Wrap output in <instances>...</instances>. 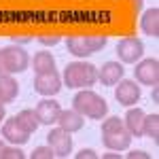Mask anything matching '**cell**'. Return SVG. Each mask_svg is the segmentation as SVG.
<instances>
[{
    "label": "cell",
    "instance_id": "cell-1",
    "mask_svg": "<svg viewBox=\"0 0 159 159\" xmlns=\"http://www.w3.org/2000/svg\"><path fill=\"white\" fill-rule=\"evenodd\" d=\"M96 81H98V68L89 61H70L66 64L61 74V83L70 89H87L96 85Z\"/></svg>",
    "mask_w": 159,
    "mask_h": 159
},
{
    "label": "cell",
    "instance_id": "cell-2",
    "mask_svg": "<svg viewBox=\"0 0 159 159\" xmlns=\"http://www.w3.org/2000/svg\"><path fill=\"white\" fill-rule=\"evenodd\" d=\"M72 108L76 110L79 115H83L87 119H93V121H100V119H104V117L108 115V104H106V100L102 98L100 93L91 91L89 87H87V89H81L72 98Z\"/></svg>",
    "mask_w": 159,
    "mask_h": 159
},
{
    "label": "cell",
    "instance_id": "cell-3",
    "mask_svg": "<svg viewBox=\"0 0 159 159\" xmlns=\"http://www.w3.org/2000/svg\"><path fill=\"white\" fill-rule=\"evenodd\" d=\"M106 43H108V38L104 36V34H74V36H68L66 38V49L68 53H72L74 57H81V60H85L89 55H93V53H98L106 47Z\"/></svg>",
    "mask_w": 159,
    "mask_h": 159
},
{
    "label": "cell",
    "instance_id": "cell-4",
    "mask_svg": "<svg viewBox=\"0 0 159 159\" xmlns=\"http://www.w3.org/2000/svg\"><path fill=\"white\" fill-rule=\"evenodd\" d=\"M30 66V55L21 45H9L0 49V74H19Z\"/></svg>",
    "mask_w": 159,
    "mask_h": 159
},
{
    "label": "cell",
    "instance_id": "cell-5",
    "mask_svg": "<svg viewBox=\"0 0 159 159\" xmlns=\"http://www.w3.org/2000/svg\"><path fill=\"white\" fill-rule=\"evenodd\" d=\"M115 53H117V57H119L121 64H136L138 60H142V55H144V43L136 36L121 38L117 43Z\"/></svg>",
    "mask_w": 159,
    "mask_h": 159
},
{
    "label": "cell",
    "instance_id": "cell-6",
    "mask_svg": "<svg viewBox=\"0 0 159 159\" xmlns=\"http://www.w3.org/2000/svg\"><path fill=\"white\" fill-rule=\"evenodd\" d=\"M136 83L147 87L159 85V60L157 57H147V60H138L134 68Z\"/></svg>",
    "mask_w": 159,
    "mask_h": 159
},
{
    "label": "cell",
    "instance_id": "cell-7",
    "mask_svg": "<svg viewBox=\"0 0 159 159\" xmlns=\"http://www.w3.org/2000/svg\"><path fill=\"white\" fill-rule=\"evenodd\" d=\"M61 76L57 74V70H49V72H40L36 74L34 79V91L45 96V98H51V96H57L61 91Z\"/></svg>",
    "mask_w": 159,
    "mask_h": 159
},
{
    "label": "cell",
    "instance_id": "cell-8",
    "mask_svg": "<svg viewBox=\"0 0 159 159\" xmlns=\"http://www.w3.org/2000/svg\"><path fill=\"white\" fill-rule=\"evenodd\" d=\"M142 96V89L136 81H129V79H121L117 85H115V100L121 104V106H134L136 102Z\"/></svg>",
    "mask_w": 159,
    "mask_h": 159
},
{
    "label": "cell",
    "instance_id": "cell-9",
    "mask_svg": "<svg viewBox=\"0 0 159 159\" xmlns=\"http://www.w3.org/2000/svg\"><path fill=\"white\" fill-rule=\"evenodd\" d=\"M47 144L53 148L55 157H68L72 153V136L61 127H55V129H49L47 134Z\"/></svg>",
    "mask_w": 159,
    "mask_h": 159
},
{
    "label": "cell",
    "instance_id": "cell-10",
    "mask_svg": "<svg viewBox=\"0 0 159 159\" xmlns=\"http://www.w3.org/2000/svg\"><path fill=\"white\" fill-rule=\"evenodd\" d=\"M30 136H32V134H30L24 125L17 121V117L7 119V121L2 123V138H4V142H9V144H17V147H21V144H25V142L30 140Z\"/></svg>",
    "mask_w": 159,
    "mask_h": 159
},
{
    "label": "cell",
    "instance_id": "cell-11",
    "mask_svg": "<svg viewBox=\"0 0 159 159\" xmlns=\"http://www.w3.org/2000/svg\"><path fill=\"white\" fill-rule=\"evenodd\" d=\"M123 74H125V68L121 61H106L98 70V81L106 87H115L123 79Z\"/></svg>",
    "mask_w": 159,
    "mask_h": 159
},
{
    "label": "cell",
    "instance_id": "cell-12",
    "mask_svg": "<svg viewBox=\"0 0 159 159\" xmlns=\"http://www.w3.org/2000/svg\"><path fill=\"white\" fill-rule=\"evenodd\" d=\"M60 102H55V100L51 98H45L38 102L36 106V117H38V123L40 125H53V123H57V117H60Z\"/></svg>",
    "mask_w": 159,
    "mask_h": 159
},
{
    "label": "cell",
    "instance_id": "cell-13",
    "mask_svg": "<svg viewBox=\"0 0 159 159\" xmlns=\"http://www.w3.org/2000/svg\"><path fill=\"white\" fill-rule=\"evenodd\" d=\"M132 138L134 136L129 134L127 129L123 132H108V134H102V144L108 148V151H127L132 147Z\"/></svg>",
    "mask_w": 159,
    "mask_h": 159
},
{
    "label": "cell",
    "instance_id": "cell-14",
    "mask_svg": "<svg viewBox=\"0 0 159 159\" xmlns=\"http://www.w3.org/2000/svg\"><path fill=\"white\" fill-rule=\"evenodd\" d=\"M57 125H60L61 129H66V132L74 134V132H81V129H83V125H85V117H83V115H79L74 108L60 110Z\"/></svg>",
    "mask_w": 159,
    "mask_h": 159
},
{
    "label": "cell",
    "instance_id": "cell-15",
    "mask_svg": "<svg viewBox=\"0 0 159 159\" xmlns=\"http://www.w3.org/2000/svg\"><path fill=\"white\" fill-rule=\"evenodd\" d=\"M123 125H125V129L132 136L140 138V136H142V125H144V110L138 108V106H136V108L129 106V110H127L125 117H123Z\"/></svg>",
    "mask_w": 159,
    "mask_h": 159
},
{
    "label": "cell",
    "instance_id": "cell-16",
    "mask_svg": "<svg viewBox=\"0 0 159 159\" xmlns=\"http://www.w3.org/2000/svg\"><path fill=\"white\" fill-rule=\"evenodd\" d=\"M140 30L151 38L159 36V9L153 7V9H147L140 17Z\"/></svg>",
    "mask_w": 159,
    "mask_h": 159
},
{
    "label": "cell",
    "instance_id": "cell-17",
    "mask_svg": "<svg viewBox=\"0 0 159 159\" xmlns=\"http://www.w3.org/2000/svg\"><path fill=\"white\" fill-rule=\"evenodd\" d=\"M0 96L4 100V104H9L19 96V85L11 74H0Z\"/></svg>",
    "mask_w": 159,
    "mask_h": 159
},
{
    "label": "cell",
    "instance_id": "cell-18",
    "mask_svg": "<svg viewBox=\"0 0 159 159\" xmlns=\"http://www.w3.org/2000/svg\"><path fill=\"white\" fill-rule=\"evenodd\" d=\"M32 68H34L36 74L55 70V57L51 55L49 51H38L36 55H34V60H32Z\"/></svg>",
    "mask_w": 159,
    "mask_h": 159
},
{
    "label": "cell",
    "instance_id": "cell-19",
    "mask_svg": "<svg viewBox=\"0 0 159 159\" xmlns=\"http://www.w3.org/2000/svg\"><path fill=\"white\" fill-rule=\"evenodd\" d=\"M142 136L153 138V142L159 144V115H144V125H142Z\"/></svg>",
    "mask_w": 159,
    "mask_h": 159
},
{
    "label": "cell",
    "instance_id": "cell-20",
    "mask_svg": "<svg viewBox=\"0 0 159 159\" xmlns=\"http://www.w3.org/2000/svg\"><path fill=\"white\" fill-rule=\"evenodd\" d=\"M15 117H17V121L21 123V125H24L30 134H34V132L38 129V125H40V123H38V117H36V110H32V108L19 110Z\"/></svg>",
    "mask_w": 159,
    "mask_h": 159
},
{
    "label": "cell",
    "instance_id": "cell-21",
    "mask_svg": "<svg viewBox=\"0 0 159 159\" xmlns=\"http://www.w3.org/2000/svg\"><path fill=\"white\" fill-rule=\"evenodd\" d=\"M125 125H123V119L119 117H108L102 121V134H108V132H123Z\"/></svg>",
    "mask_w": 159,
    "mask_h": 159
},
{
    "label": "cell",
    "instance_id": "cell-22",
    "mask_svg": "<svg viewBox=\"0 0 159 159\" xmlns=\"http://www.w3.org/2000/svg\"><path fill=\"white\" fill-rule=\"evenodd\" d=\"M25 153L21 151V148L17 147V144H4V148L0 151V159H24Z\"/></svg>",
    "mask_w": 159,
    "mask_h": 159
},
{
    "label": "cell",
    "instance_id": "cell-23",
    "mask_svg": "<svg viewBox=\"0 0 159 159\" xmlns=\"http://www.w3.org/2000/svg\"><path fill=\"white\" fill-rule=\"evenodd\" d=\"M55 157V153H53V148L47 144V147H36L32 153H30V159H53Z\"/></svg>",
    "mask_w": 159,
    "mask_h": 159
},
{
    "label": "cell",
    "instance_id": "cell-24",
    "mask_svg": "<svg viewBox=\"0 0 159 159\" xmlns=\"http://www.w3.org/2000/svg\"><path fill=\"white\" fill-rule=\"evenodd\" d=\"M36 40L43 47H55L57 43H61V36L60 34H38Z\"/></svg>",
    "mask_w": 159,
    "mask_h": 159
},
{
    "label": "cell",
    "instance_id": "cell-25",
    "mask_svg": "<svg viewBox=\"0 0 159 159\" xmlns=\"http://www.w3.org/2000/svg\"><path fill=\"white\" fill-rule=\"evenodd\" d=\"M74 157L76 159H98V153H96L93 148H81Z\"/></svg>",
    "mask_w": 159,
    "mask_h": 159
},
{
    "label": "cell",
    "instance_id": "cell-26",
    "mask_svg": "<svg viewBox=\"0 0 159 159\" xmlns=\"http://www.w3.org/2000/svg\"><path fill=\"white\" fill-rule=\"evenodd\" d=\"M127 159H151V155L144 151H132V153H127Z\"/></svg>",
    "mask_w": 159,
    "mask_h": 159
},
{
    "label": "cell",
    "instance_id": "cell-27",
    "mask_svg": "<svg viewBox=\"0 0 159 159\" xmlns=\"http://www.w3.org/2000/svg\"><path fill=\"white\" fill-rule=\"evenodd\" d=\"M129 4H132V13L138 15V13L142 11V7H144V0H129Z\"/></svg>",
    "mask_w": 159,
    "mask_h": 159
},
{
    "label": "cell",
    "instance_id": "cell-28",
    "mask_svg": "<svg viewBox=\"0 0 159 159\" xmlns=\"http://www.w3.org/2000/svg\"><path fill=\"white\" fill-rule=\"evenodd\" d=\"M32 40H34V36H13V45H28Z\"/></svg>",
    "mask_w": 159,
    "mask_h": 159
},
{
    "label": "cell",
    "instance_id": "cell-29",
    "mask_svg": "<svg viewBox=\"0 0 159 159\" xmlns=\"http://www.w3.org/2000/svg\"><path fill=\"white\" fill-rule=\"evenodd\" d=\"M151 100L153 102H159V85L153 87V93H151Z\"/></svg>",
    "mask_w": 159,
    "mask_h": 159
},
{
    "label": "cell",
    "instance_id": "cell-30",
    "mask_svg": "<svg viewBox=\"0 0 159 159\" xmlns=\"http://www.w3.org/2000/svg\"><path fill=\"white\" fill-rule=\"evenodd\" d=\"M102 159H121V155H119V153H104Z\"/></svg>",
    "mask_w": 159,
    "mask_h": 159
},
{
    "label": "cell",
    "instance_id": "cell-31",
    "mask_svg": "<svg viewBox=\"0 0 159 159\" xmlns=\"http://www.w3.org/2000/svg\"><path fill=\"white\" fill-rule=\"evenodd\" d=\"M4 117H7V110H4V104H0V123L4 121Z\"/></svg>",
    "mask_w": 159,
    "mask_h": 159
},
{
    "label": "cell",
    "instance_id": "cell-32",
    "mask_svg": "<svg viewBox=\"0 0 159 159\" xmlns=\"http://www.w3.org/2000/svg\"><path fill=\"white\" fill-rule=\"evenodd\" d=\"M2 148H4V138L0 140V151H2Z\"/></svg>",
    "mask_w": 159,
    "mask_h": 159
},
{
    "label": "cell",
    "instance_id": "cell-33",
    "mask_svg": "<svg viewBox=\"0 0 159 159\" xmlns=\"http://www.w3.org/2000/svg\"><path fill=\"white\" fill-rule=\"evenodd\" d=\"M0 104H4V100H2V96H0Z\"/></svg>",
    "mask_w": 159,
    "mask_h": 159
}]
</instances>
